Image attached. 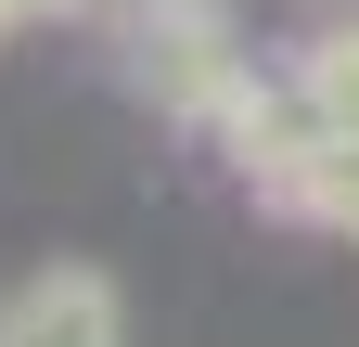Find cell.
Wrapping results in <instances>:
<instances>
[{
	"mask_svg": "<svg viewBox=\"0 0 359 347\" xmlns=\"http://www.w3.org/2000/svg\"><path fill=\"white\" fill-rule=\"evenodd\" d=\"M142 91L167 103V116H205L218 129V103L244 91V52H231V13H142Z\"/></svg>",
	"mask_w": 359,
	"mask_h": 347,
	"instance_id": "obj_1",
	"label": "cell"
},
{
	"mask_svg": "<svg viewBox=\"0 0 359 347\" xmlns=\"http://www.w3.org/2000/svg\"><path fill=\"white\" fill-rule=\"evenodd\" d=\"M0 347H116V296H103V270H39L13 309H0Z\"/></svg>",
	"mask_w": 359,
	"mask_h": 347,
	"instance_id": "obj_2",
	"label": "cell"
},
{
	"mask_svg": "<svg viewBox=\"0 0 359 347\" xmlns=\"http://www.w3.org/2000/svg\"><path fill=\"white\" fill-rule=\"evenodd\" d=\"M295 77H308V103H321V129H359V26H321Z\"/></svg>",
	"mask_w": 359,
	"mask_h": 347,
	"instance_id": "obj_3",
	"label": "cell"
},
{
	"mask_svg": "<svg viewBox=\"0 0 359 347\" xmlns=\"http://www.w3.org/2000/svg\"><path fill=\"white\" fill-rule=\"evenodd\" d=\"M39 13H77V0H0V39H13V26H39Z\"/></svg>",
	"mask_w": 359,
	"mask_h": 347,
	"instance_id": "obj_4",
	"label": "cell"
},
{
	"mask_svg": "<svg viewBox=\"0 0 359 347\" xmlns=\"http://www.w3.org/2000/svg\"><path fill=\"white\" fill-rule=\"evenodd\" d=\"M116 13H218V0H116Z\"/></svg>",
	"mask_w": 359,
	"mask_h": 347,
	"instance_id": "obj_5",
	"label": "cell"
}]
</instances>
